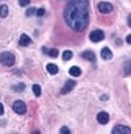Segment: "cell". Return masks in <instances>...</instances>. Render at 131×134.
<instances>
[{
  "label": "cell",
  "mask_w": 131,
  "mask_h": 134,
  "mask_svg": "<svg viewBox=\"0 0 131 134\" xmlns=\"http://www.w3.org/2000/svg\"><path fill=\"white\" fill-rule=\"evenodd\" d=\"M24 89H25V84H22V83H20V84H16V86L13 87V91H16V92H22Z\"/></svg>",
  "instance_id": "cell-19"
},
{
  "label": "cell",
  "mask_w": 131,
  "mask_h": 134,
  "mask_svg": "<svg viewBox=\"0 0 131 134\" xmlns=\"http://www.w3.org/2000/svg\"><path fill=\"white\" fill-rule=\"evenodd\" d=\"M64 20L73 31H83L89 25V0H70L64 8Z\"/></svg>",
  "instance_id": "cell-1"
},
{
  "label": "cell",
  "mask_w": 131,
  "mask_h": 134,
  "mask_svg": "<svg viewBox=\"0 0 131 134\" xmlns=\"http://www.w3.org/2000/svg\"><path fill=\"white\" fill-rule=\"evenodd\" d=\"M69 73H70L72 76H80V75H81V69H80V67H77V66H73V67H70Z\"/></svg>",
  "instance_id": "cell-14"
},
{
  "label": "cell",
  "mask_w": 131,
  "mask_h": 134,
  "mask_svg": "<svg viewBox=\"0 0 131 134\" xmlns=\"http://www.w3.org/2000/svg\"><path fill=\"white\" fill-rule=\"evenodd\" d=\"M72 56H73V53H72L70 50H66L64 53H63V59H64V61H69V59H72Z\"/></svg>",
  "instance_id": "cell-17"
},
{
  "label": "cell",
  "mask_w": 131,
  "mask_h": 134,
  "mask_svg": "<svg viewBox=\"0 0 131 134\" xmlns=\"http://www.w3.org/2000/svg\"><path fill=\"white\" fill-rule=\"evenodd\" d=\"M13 109H14V112H16V114L24 115V114L27 112V104H25L22 100H16L14 103H13Z\"/></svg>",
  "instance_id": "cell-3"
},
{
  "label": "cell",
  "mask_w": 131,
  "mask_h": 134,
  "mask_svg": "<svg viewBox=\"0 0 131 134\" xmlns=\"http://www.w3.org/2000/svg\"><path fill=\"white\" fill-rule=\"evenodd\" d=\"M127 42H128V44H131V34H128V36H127Z\"/></svg>",
  "instance_id": "cell-25"
},
{
  "label": "cell",
  "mask_w": 131,
  "mask_h": 134,
  "mask_svg": "<svg viewBox=\"0 0 131 134\" xmlns=\"http://www.w3.org/2000/svg\"><path fill=\"white\" fill-rule=\"evenodd\" d=\"M59 133H63V134H69V133H70V130H69V128H66V126H63V128L59 130Z\"/></svg>",
  "instance_id": "cell-22"
},
{
  "label": "cell",
  "mask_w": 131,
  "mask_h": 134,
  "mask_svg": "<svg viewBox=\"0 0 131 134\" xmlns=\"http://www.w3.org/2000/svg\"><path fill=\"white\" fill-rule=\"evenodd\" d=\"M101 58H103V59H111V58H112V52H111L108 47L101 48Z\"/></svg>",
  "instance_id": "cell-11"
},
{
  "label": "cell",
  "mask_w": 131,
  "mask_h": 134,
  "mask_svg": "<svg viewBox=\"0 0 131 134\" xmlns=\"http://www.w3.org/2000/svg\"><path fill=\"white\" fill-rule=\"evenodd\" d=\"M19 5L20 6H27V5H30V0H19Z\"/></svg>",
  "instance_id": "cell-21"
},
{
  "label": "cell",
  "mask_w": 131,
  "mask_h": 134,
  "mask_svg": "<svg viewBox=\"0 0 131 134\" xmlns=\"http://www.w3.org/2000/svg\"><path fill=\"white\" fill-rule=\"evenodd\" d=\"M58 70H59V69H58L56 64H47V72H48L50 75H56Z\"/></svg>",
  "instance_id": "cell-12"
},
{
  "label": "cell",
  "mask_w": 131,
  "mask_h": 134,
  "mask_svg": "<svg viewBox=\"0 0 131 134\" xmlns=\"http://www.w3.org/2000/svg\"><path fill=\"white\" fill-rule=\"evenodd\" d=\"M42 50H44V53L50 55L52 58H56V56H58V50H56V48H50V50H48V48H45V47H44Z\"/></svg>",
  "instance_id": "cell-15"
},
{
  "label": "cell",
  "mask_w": 131,
  "mask_h": 134,
  "mask_svg": "<svg viewBox=\"0 0 131 134\" xmlns=\"http://www.w3.org/2000/svg\"><path fill=\"white\" fill-rule=\"evenodd\" d=\"M0 16H2V17H6V16H8V6H6V5H2V6H0Z\"/></svg>",
  "instance_id": "cell-16"
},
{
  "label": "cell",
  "mask_w": 131,
  "mask_h": 134,
  "mask_svg": "<svg viewBox=\"0 0 131 134\" xmlns=\"http://www.w3.org/2000/svg\"><path fill=\"white\" fill-rule=\"evenodd\" d=\"M98 11L100 13H103V14H108V13H112V9H114V6L111 5V3H108V2H100L97 5Z\"/></svg>",
  "instance_id": "cell-4"
},
{
  "label": "cell",
  "mask_w": 131,
  "mask_h": 134,
  "mask_svg": "<svg viewBox=\"0 0 131 134\" xmlns=\"http://www.w3.org/2000/svg\"><path fill=\"white\" fill-rule=\"evenodd\" d=\"M36 14H37V16H39V17H42V16H44V14H45V9H44V8H39V9H37V11H36Z\"/></svg>",
  "instance_id": "cell-20"
},
{
  "label": "cell",
  "mask_w": 131,
  "mask_h": 134,
  "mask_svg": "<svg viewBox=\"0 0 131 134\" xmlns=\"http://www.w3.org/2000/svg\"><path fill=\"white\" fill-rule=\"evenodd\" d=\"M123 75L125 76H130L131 75V61H127L123 64Z\"/></svg>",
  "instance_id": "cell-13"
},
{
  "label": "cell",
  "mask_w": 131,
  "mask_h": 134,
  "mask_svg": "<svg viewBox=\"0 0 131 134\" xmlns=\"http://www.w3.org/2000/svg\"><path fill=\"white\" fill-rule=\"evenodd\" d=\"M33 14H36V9H34V8H30V9L27 11V16H33Z\"/></svg>",
  "instance_id": "cell-23"
},
{
  "label": "cell",
  "mask_w": 131,
  "mask_h": 134,
  "mask_svg": "<svg viewBox=\"0 0 131 134\" xmlns=\"http://www.w3.org/2000/svg\"><path fill=\"white\" fill-rule=\"evenodd\" d=\"M77 86V83L73 81V80H69V81H66V84H64V87L61 89V94H69L73 87Z\"/></svg>",
  "instance_id": "cell-8"
},
{
  "label": "cell",
  "mask_w": 131,
  "mask_h": 134,
  "mask_svg": "<svg viewBox=\"0 0 131 134\" xmlns=\"http://www.w3.org/2000/svg\"><path fill=\"white\" fill-rule=\"evenodd\" d=\"M128 27H131V14L128 16Z\"/></svg>",
  "instance_id": "cell-26"
},
{
  "label": "cell",
  "mask_w": 131,
  "mask_h": 134,
  "mask_svg": "<svg viewBox=\"0 0 131 134\" xmlns=\"http://www.w3.org/2000/svg\"><path fill=\"white\" fill-rule=\"evenodd\" d=\"M81 58H84V59H88V61H91V63H95V53H94L92 50L83 52V53H81Z\"/></svg>",
  "instance_id": "cell-9"
},
{
  "label": "cell",
  "mask_w": 131,
  "mask_h": 134,
  "mask_svg": "<svg viewBox=\"0 0 131 134\" xmlns=\"http://www.w3.org/2000/svg\"><path fill=\"white\" fill-rule=\"evenodd\" d=\"M33 94H34L36 97L41 95V86H39V84H34V86H33Z\"/></svg>",
  "instance_id": "cell-18"
},
{
  "label": "cell",
  "mask_w": 131,
  "mask_h": 134,
  "mask_svg": "<svg viewBox=\"0 0 131 134\" xmlns=\"http://www.w3.org/2000/svg\"><path fill=\"white\" fill-rule=\"evenodd\" d=\"M31 44V39H30V36H27V34H22L20 36V39H19V45H22V47H27V45H30Z\"/></svg>",
  "instance_id": "cell-10"
},
{
  "label": "cell",
  "mask_w": 131,
  "mask_h": 134,
  "mask_svg": "<svg viewBox=\"0 0 131 134\" xmlns=\"http://www.w3.org/2000/svg\"><path fill=\"white\" fill-rule=\"evenodd\" d=\"M14 63H16V56L11 53V52H3V53H0V64H3V66H14Z\"/></svg>",
  "instance_id": "cell-2"
},
{
  "label": "cell",
  "mask_w": 131,
  "mask_h": 134,
  "mask_svg": "<svg viewBox=\"0 0 131 134\" xmlns=\"http://www.w3.org/2000/svg\"><path fill=\"white\" fill-rule=\"evenodd\" d=\"M89 37H91L92 42H100V41L105 39V33H103L101 30H94V31H91Z\"/></svg>",
  "instance_id": "cell-5"
},
{
  "label": "cell",
  "mask_w": 131,
  "mask_h": 134,
  "mask_svg": "<svg viewBox=\"0 0 131 134\" xmlns=\"http://www.w3.org/2000/svg\"><path fill=\"white\" fill-rule=\"evenodd\" d=\"M0 115H3V104L0 103Z\"/></svg>",
  "instance_id": "cell-24"
},
{
  "label": "cell",
  "mask_w": 131,
  "mask_h": 134,
  "mask_svg": "<svg viewBox=\"0 0 131 134\" xmlns=\"http://www.w3.org/2000/svg\"><path fill=\"white\" fill-rule=\"evenodd\" d=\"M112 133H114V134H120V133L131 134V128H130V126H125V125H117V126H114Z\"/></svg>",
  "instance_id": "cell-7"
},
{
  "label": "cell",
  "mask_w": 131,
  "mask_h": 134,
  "mask_svg": "<svg viewBox=\"0 0 131 134\" xmlns=\"http://www.w3.org/2000/svg\"><path fill=\"white\" fill-rule=\"evenodd\" d=\"M97 120L100 125H106L108 122H109V114L108 112H105V111H101V112H98L97 114Z\"/></svg>",
  "instance_id": "cell-6"
}]
</instances>
